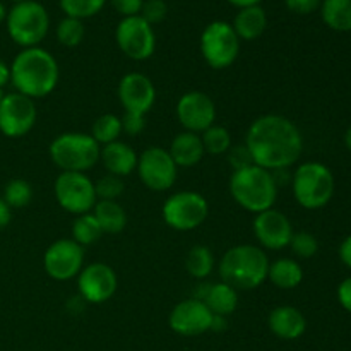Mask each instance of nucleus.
Segmentation results:
<instances>
[{"label": "nucleus", "instance_id": "nucleus-1", "mask_svg": "<svg viewBox=\"0 0 351 351\" xmlns=\"http://www.w3.org/2000/svg\"><path fill=\"white\" fill-rule=\"evenodd\" d=\"M245 146L252 154L254 165L264 170L291 168L302 156L304 137L290 119L267 113L250 123Z\"/></svg>", "mask_w": 351, "mask_h": 351}, {"label": "nucleus", "instance_id": "nucleus-2", "mask_svg": "<svg viewBox=\"0 0 351 351\" xmlns=\"http://www.w3.org/2000/svg\"><path fill=\"white\" fill-rule=\"evenodd\" d=\"M60 79V69L53 55L41 47L23 48L10 64V82L16 93L31 99L51 95Z\"/></svg>", "mask_w": 351, "mask_h": 351}, {"label": "nucleus", "instance_id": "nucleus-3", "mask_svg": "<svg viewBox=\"0 0 351 351\" xmlns=\"http://www.w3.org/2000/svg\"><path fill=\"white\" fill-rule=\"evenodd\" d=\"M269 257L259 245L243 243L226 250L218 263L221 281L235 290H256L267 280Z\"/></svg>", "mask_w": 351, "mask_h": 351}, {"label": "nucleus", "instance_id": "nucleus-4", "mask_svg": "<svg viewBox=\"0 0 351 351\" xmlns=\"http://www.w3.org/2000/svg\"><path fill=\"white\" fill-rule=\"evenodd\" d=\"M278 191L269 170L252 165L243 170L233 171L230 177V194L233 201L252 215L274 208Z\"/></svg>", "mask_w": 351, "mask_h": 351}, {"label": "nucleus", "instance_id": "nucleus-5", "mask_svg": "<svg viewBox=\"0 0 351 351\" xmlns=\"http://www.w3.org/2000/svg\"><path fill=\"white\" fill-rule=\"evenodd\" d=\"M291 192L298 204L308 211L326 208L335 195L336 182L332 171L319 161L298 165L291 175Z\"/></svg>", "mask_w": 351, "mask_h": 351}, {"label": "nucleus", "instance_id": "nucleus-6", "mask_svg": "<svg viewBox=\"0 0 351 351\" xmlns=\"http://www.w3.org/2000/svg\"><path fill=\"white\" fill-rule=\"evenodd\" d=\"M101 146L86 132L58 134L48 147L51 163L62 171H77L86 173L96 167L99 161Z\"/></svg>", "mask_w": 351, "mask_h": 351}, {"label": "nucleus", "instance_id": "nucleus-7", "mask_svg": "<svg viewBox=\"0 0 351 351\" xmlns=\"http://www.w3.org/2000/svg\"><path fill=\"white\" fill-rule=\"evenodd\" d=\"M7 33L10 40L23 48L40 47L50 31V16L43 3L36 0H24L14 3L7 12Z\"/></svg>", "mask_w": 351, "mask_h": 351}, {"label": "nucleus", "instance_id": "nucleus-8", "mask_svg": "<svg viewBox=\"0 0 351 351\" xmlns=\"http://www.w3.org/2000/svg\"><path fill=\"white\" fill-rule=\"evenodd\" d=\"M201 53L215 71L232 67L240 53V38L226 21H213L201 34Z\"/></svg>", "mask_w": 351, "mask_h": 351}, {"label": "nucleus", "instance_id": "nucleus-9", "mask_svg": "<svg viewBox=\"0 0 351 351\" xmlns=\"http://www.w3.org/2000/svg\"><path fill=\"white\" fill-rule=\"evenodd\" d=\"M209 204L202 194L195 191H180L168 195L161 208L167 226L175 232H191L208 219Z\"/></svg>", "mask_w": 351, "mask_h": 351}, {"label": "nucleus", "instance_id": "nucleus-10", "mask_svg": "<svg viewBox=\"0 0 351 351\" xmlns=\"http://www.w3.org/2000/svg\"><path fill=\"white\" fill-rule=\"evenodd\" d=\"M53 192L58 206L75 216L91 213L98 202L95 182L86 173H77V171H62L55 178Z\"/></svg>", "mask_w": 351, "mask_h": 351}, {"label": "nucleus", "instance_id": "nucleus-11", "mask_svg": "<svg viewBox=\"0 0 351 351\" xmlns=\"http://www.w3.org/2000/svg\"><path fill=\"white\" fill-rule=\"evenodd\" d=\"M137 175L144 187L153 192L170 191L177 182L178 167L171 160L168 149L149 146L137 158Z\"/></svg>", "mask_w": 351, "mask_h": 351}, {"label": "nucleus", "instance_id": "nucleus-12", "mask_svg": "<svg viewBox=\"0 0 351 351\" xmlns=\"http://www.w3.org/2000/svg\"><path fill=\"white\" fill-rule=\"evenodd\" d=\"M115 41L120 51L136 62L147 60L156 50V34L153 26L141 16L123 17L117 24Z\"/></svg>", "mask_w": 351, "mask_h": 351}, {"label": "nucleus", "instance_id": "nucleus-13", "mask_svg": "<svg viewBox=\"0 0 351 351\" xmlns=\"http://www.w3.org/2000/svg\"><path fill=\"white\" fill-rule=\"evenodd\" d=\"M38 120V110L34 99L9 93L0 103V132L9 139H19L33 130Z\"/></svg>", "mask_w": 351, "mask_h": 351}, {"label": "nucleus", "instance_id": "nucleus-14", "mask_svg": "<svg viewBox=\"0 0 351 351\" xmlns=\"http://www.w3.org/2000/svg\"><path fill=\"white\" fill-rule=\"evenodd\" d=\"M45 273L55 281H69L77 278L84 267V247L72 239L55 240L43 256Z\"/></svg>", "mask_w": 351, "mask_h": 351}, {"label": "nucleus", "instance_id": "nucleus-15", "mask_svg": "<svg viewBox=\"0 0 351 351\" xmlns=\"http://www.w3.org/2000/svg\"><path fill=\"white\" fill-rule=\"evenodd\" d=\"M119 288V278L112 266L93 263L77 274V295L86 304L99 305L108 302Z\"/></svg>", "mask_w": 351, "mask_h": 351}, {"label": "nucleus", "instance_id": "nucleus-16", "mask_svg": "<svg viewBox=\"0 0 351 351\" xmlns=\"http://www.w3.org/2000/svg\"><path fill=\"white\" fill-rule=\"evenodd\" d=\"M175 112L184 130L199 136L216 123V103L202 91L184 93L178 98Z\"/></svg>", "mask_w": 351, "mask_h": 351}, {"label": "nucleus", "instance_id": "nucleus-17", "mask_svg": "<svg viewBox=\"0 0 351 351\" xmlns=\"http://www.w3.org/2000/svg\"><path fill=\"white\" fill-rule=\"evenodd\" d=\"M254 237L264 250H283L290 245L295 230L290 218L285 213L271 208L256 215L252 223Z\"/></svg>", "mask_w": 351, "mask_h": 351}, {"label": "nucleus", "instance_id": "nucleus-18", "mask_svg": "<svg viewBox=\"0 0 351 351\" xmlns=\"http://www.w3.org/2000/svg\"><path fill=\"white\" fill-rule=\"evenodd\" d=\"M213 312L208 305L195 298L180 302L171 308L168 315V326L180 336H199L211 331Z\"/></svg>", "mask_w": 351, "mask_h": 351}, {"label": "nucleus", "instance_id": "nucleus-19", "mask_svg": "<svg viewBox=\"0 0 351 351\" xmlns=\"http://www.w3.org/2000/svg\"><path fill=\"white\" fill-rule=\"evenodd\" d=\"M117 93H119L120 105L129 113L146 115L156 103V88L143 72H129L123 75Z\"/></svg>", "mask_w": 351, "mask_h": 351}, {"label": "nucleus", "instance_id": "nucleus-20", "mask_svg": "<svg viewBox=\"0 0 351 351\" xmlns=\"http://www.w3.org/2000/svg\"><path fill=\"white\" fill-rule=\"evenodd\" d=\"M267 326L276 338L285 339V341H293V339L304 336L305 329H307V319L297 307L280 305L269 312Z\"/></svg>", "mask_w": 351, "mask_h": 351}, {"label": "nucleus", "instance_id": "nucleus-21", "mask_svg": "<svg viewBox=\"0 0 351 351\" xmlns=\"http://www.w3.org/2000/svg\"><path fill=\"white\" fill-rule=\"evenodd\" d=\"M137 158L139 154L134 151V147L120 139L101 146V153H99V161L105 167L106 173L120 178L129 177L130 173L136 171Z\"/></svg>", "mask_w": 351, "mask_h": 351}, {"label": "nucleus", "instance_id": "nucleus-22", "mask_svg": "<svg viewBox=\"0 0 351 351\" xmlns=\"http://www.w3.org/2000/svg\"><path fill=\"white\" fill-rule=\"evenodd\" d=\"M171 160L175 161L178 168H192L202 161L206 156L204 146H202V139L199 134L194 132H184L177 134L171 139L170 147H168Z\"/></svg>", "mask_w": 351, "mask_h": 351}, {"label": "nucleus", "instance_id": "nucleus-23", "mask_svg": "<svg viewBox=\"0 0 351 351\" xmlns=\"http://www.w3.org/2000/svg\"><path fill=\"white\" fill-rule=\"evenodd\" d=\"M233 29L240 41H254L266 31L267 27V14L261 5L245 7L240 9L239 14L233 19Z\"/></svg>", "mask_w": 351, "mask_h": 351}, {"label": "nucleus", "instance_id": "nucleus-24", "mask_svg": "<svg viewBox=\"0 0 351 351\" xmlns=\"http://www.w3.org/2000/svg\"><path fill=\"white\" fill-rule=\"evenodd\" d=\"M267 280L280 290H293L304 281V269L298 261L290 257H280L269 264Z\"/></svg>", "mask_w": 351, "mask_h": 351}, {"label": "nucleus", "instance_id": "nucleus-25", "mask_svg": "<svg viewBox=\"0 0 351 351\" xmlns=\"http://www.w3.org/2000/svg\"><path fill=\"white\" fill-rule=\"evenodd\" d=\"M91 213L106 235H119L125 230L127 213L117 201H98Z\"/></svg>", "mask_w": 351, "mask_h": 351}, {"label": "nucleus", "instance_id": "nucleus-26", "mask_svg": "<svg viewBox=\"0 0 351 351\" xmlns=\"http://www.w3.org/2000/svg\"><path fill=\"white\" fill-rule=\"evenodd\" d=\"M204 304L208 305L209 311L216 315H232L239 307V290L230 287L225 281L211 283L209 293L206 297Z\"/></svg>", "mask_w": 351, "mask_h": 351}, {"label": "nucleus", "instance_id": "nucleus-27", "mask_svg": "<svg viewBox=\"0 0 351 351\" xmlns=\"http://www.w3.org/2000/svg\"><path fill=\"white\" fill-rule=\"evenodd\" d=\"M321 16L328 27L348 33L351 31V0H322Z\"/></svg>", "mask_w": 351, "mask_h": 351}, {"label": "nucleus", "instance_id": "nucleus-28", "mask_svg": "<svg viewBox=\"0 0 351 351\" xmlns=\"http://www.w3.org/2000/svg\"><path fill=\"white\" fill-rule=\"evenodd\" d=\"M215 254H213V250L209 247L194 245L189 250L187 259H185V269L197 281L208 280L213 271H215Z\"/></svg>", "mask_w": 351, "mask_h": 351}, {"label": "nucleus", "instance_id": "nucleus-29", "mask_svg": "<svg viewBox=\"0 0 351 351\" xmlns=\"http://www.w3.org/2000/svg\"><path fill=\"white\" fill-rule=\"evenodd\" d=\"M72 240L77 242L81 247L93 245L95 242H98L105 233H103L101 226L96 221V218L93 216V213H86V215L75 216V219L72 221Z\"/></svg>", "mask_w": 351, "mask_h": 351}, {"label": "nucleus", "instance_id": "nucleus-30", "mask_svg": "<svg viewBox=\"0 0 351 351\" xmlns=\"http://www.w3.org/2000/svg\"><path fill=\"white\" fill-rule=\"evenodd\" d=\"M120 134H122V119L115 113H105V115L98 117L93 123L91 136L99 146L115 143V141H119Z\"/></svg>", "mask_w": 351, "mask_h": 351}, {"label": "nucleus", "instance_id": "nucleus-31", "mask_svg": "<svg viewBox=\"0 0 351 351\" xmlns=\"http://www.w3.org/2000/svg\"><path fill=\"white\" fill-rule=\"evenodd\" d=\"M202 146H204L206 154H213V156H219V154H226L232 147V134L226 127L211 125L201 134Z\"/></svg>", "mask_w": 351, "mask_h": 351}, {"label": "nucleus", "instance_id": "nucleus-32", "mask_svg": "<svg viewBox=\"0 0 351 351\" xmlns=\"http://www.w3.org/2000/svg\"><path fill=\"white\" fill-rule=\"evenodd\" d=\"M3 201L10 209H21L33 201V187L23 178H12L3 187Z\"/></svg>", "mask_w": 351, "mask_h": 351}, {"label": "nucleus", "instance_id": "nucleus-33", "mask_svg": "<svg viewBox=\"0 0 351 351\" xmlns=\"http://www.w3.org/2000/svg\"><path fill=\"white\" fill-rule=\"evenodd\" d=\"M55 34H57L58 43L64 45V47L67 48H74V47H79V45L82 43V40H84L86 27L81 19L65 16L64 19L57 24Z\"/></svg>", "mask_w": 351, "mask_h": 351}, {"label": "nucleus", "instance_id": "nucleus-34", "mask_svg": "<svg viewBox=\"0 0 351 351\" xmlns=\"http://www.w3.org/2000/svg\"><path fill=\"white\" fill-rule=\"evenodd\" d=\"M106 0H60V9L67 17L88 19L105 7Z\"/></svg>", "mask_w": 351, "mask_h": 351}, {"label": "nucleus", "instance_id": "nucleus-35", "mask_svg": "<svg viewBox=\"0 0 351 351\" xmlns=\"http://www.w3.org/2000/svg\"><path fill=\"white\" fill-rule=\"evenodd\" d=\"M125 184L120 177L106 173L99 180L95 182V191L98 201H117L123 194Z\"/></svg>", "mask_w": 351, "mask_h": 351}, {"label": "nucleus", "instance_id": "nucleus-36", "mask_svg": "<svg viewBox=\"0 0 351 351\" xmlns=\"http://www.w3.org/2000/svg\"><path fill=\"white\" fill-rule=\"evenodd\" d=\"M288 247H290L291 252L297 257H300V259H311V257H314L315 254H317L319 242L312 233L295 232Z\"/></svg>", "mask_w": 351, "mask_h": 351}, {"label": "nucleus", "instance_id": "nucleus-37", "mask_svg": "<svg viewBox=\"0 0 351 351\" xmlns=\"http://www.w3.org/2000/svg\"><path fill=\"white\" fill-rule=\"evenodd\" d=\"M167 14L168 5L165 0H144L139 16L143 17L146 23H149L151 26H154V24L163 23V21L167 19Z\"/></svg>", "mask_w": 351, "mask_h": 351}, {"label": "nucleus", "instance_id": "nucleus-38", "mask_svg": "<svg viewBox=\"0 0 351 351\" xmlns=\"http://www.w3.org/2000/svg\"><path fill=\"white\" fill-rule=\"evenodd\" d=\"M226 158H228V163L233 168V171L243 170V168H249L254 165L252 154H250L249 147L245 144H237V146L230 147Z\"/></svg>", "mask_w": 351, "mask_h": 351}, {"label": "nucleus", "instance_id": "nucleus-39", "mask_svg": "<svg viewBox=\"0 0 351 351\" xmlns=\"http://www.w3.org/2000/svg\"><path fill=\"white\" fill-rule=\"evenodd\" d=\"M144 117L146 115H139V113H123V117H120L122 119V132H125L130 137L143 134L144 129H146V119Z\"/></svg>", "mask_w": 351, "mask_h": 351}, {"label": "nucleus", "instance_id": "nucleus-40", "mask_svg": "<svg viewBox=\"0 0 351 351\" xmlns=\"http://www.w3.org/2000/svg\"><path fill=\"white\" fill-rule=\"evenodd\" d=\"M113 5V9L123 17L130 16H139L141 9H143L144 0H110Z\"/></svg>", "mask_w": 351, "mask_h": 351}, {"label": "nucleus", "instance_id": "nucleus-41", "mask_svg": "<svg viewBox=\"0 0 351 351\" xmlns=\"http://www.w3.org/2000/svg\"><path fill=\"white\" fill-rule=\"evenodd\" d=\"M285 3H287V7L291 12L307 16V14H312L317 9H321L322 0H285Z\"/></svg>", "mask_w": 351, "mask_h": 351}, {"label": "nucleus", "instance_id": "nucleus-42", "mask_svg": "<svg viewBox=\"0 0 351 351\" xmlns=\"http://www.w3.org/2000/svg\"><path fill=\"white\" fill-rule=\"evenodd\" d=\"M336 295H338L339 305H341L346 312H350L351 314V276L346 278V280H343L341 283H339Z\"/></svg>", "mask_w": 351, "mask_h": 351}, {"label": "nucleus", "instance_id": "nucleus-43", "mask_svg": "<svg viewBox=\"0 0 351 351\" xmlns=\"http://www.w3.org/2000/svg\"><path fill=\"white\" fill-rule=\"evenodd\" d=\"M271 175H273V180L274 184H276V187H283V185H288L291 184V171L290 168H280V170H273L271 171Z\"/></svg>", "mask_w": 351, "mask_h": 351}, {"label": "nucleus", "instance_id": "nucleus-44", "mask_svg": "<svg viewBox=\"0 0 351 351\" xmlns=\"http://www.w3.org/2000/svg\"><path fill=\"white\" fill-rule=\"evenodd\" d=\"M338 254H339V259H341V263L351 269V235H348L345 240H343L341 245H339Z\"/></svg>", "mask_w": 351, "mask_h": 351}, {"label": "nucleus", "instance_id": "nucleus-45", "mask_svg": "<svg viewBox=\"0 0 351 351\" xmlns=\"http://www.w3.org/2000/svg\"><path fill=\"white\" fill-rule=\"evenodd\" d=\"M10 219H12V209H10L9 206L5 204V201L0 197V230L5 228L10 223Z\"/></svg>", "mask_w": 351, "mask_h": 351}, {"label": "nucleus", "instance_id": "nucleus-46", "mask_svg": "<svg viewBox=\"0 0 351 351\" xmlns=\"http://www.w3.org/2000/svg\"><path fill=\"white\" fill-rule=\"evenodd\" d=\"M209 288H211V283H209L208 280L197 281V285H195V288H194V297L192 298L204 302L206 297H208V293H209Z\"/></svg>", "mask_w": 351, "mask_h": 351}, {"label": "nucleus", "instance_id": "nucleus-47", "mask_svg": "<svg viewBox=\"0 0 351 351\" xmlns=\"http://www.w3.org/2000/svg\"><path fill=\"white\" fill-rule=\"evenodd\" d=\"M10 82V65L0 58V89Z\"/></svg>", "mask_w": 351, "mask_h": 351}, {"label": "nucleus", "instance_id": "nucleus-48", "mask_svg": "<svg viewBox=\"0 0 351 351\" xmlns=\"http://www.w3.org/2000/svg\"><path fill=\"white\" fill-rule=\"evenodd\" d=\"M84 305H86V302L82 300L79 295H75V297H72L71 300H69L67 308L72 312V314H79V312L84 311Z\"/></svg>", "mask_w": 351, "mask_h": 351}, {"label": "nucleus", "instance_id": "nucleus-49", "mask_svg": "<svg viewBox=\"0 0 351 351\" xmlns=\"http://www.w3.org/2000/svg\"><path fill=\"white\" fill-rule=\"evenodd\" d=\"M226 326H228V321H226L225 315H216V314H213L211 331H215V332H221V331H225Z\"/></svg>", "mask_w": 351, "mask_h": 351}, {"label": "nucleus", "instance_id": "nucleus-50", "mask_svg": "<svg viewBox=\"0 0 351 351\" xmlns=\"http://www.w3.org/2000/svg\"><path fill=\"white\" fill-rule=\"evenodd\" d=\"M226 2H230L232 5H235V7H239V9H245V7L259 5L263 0H226Z\"/></svg>", "mask_w": 351, "mask_h": 351}, {"label": "nucleus", "instance_id": "nucleus-51", "mask_svg": "<svg viewBox=\"0 0 351 351\" xmlns=\"http://www.w3.org/2000/svg\"><path fill=\"white\" fill-rule=\"evenodd\" d=\"M7 12H9V10H7V9H5V5H3V3L0 2V24L5 23V19H7Z\"/></svg>", "mask_w": 351, "mask_h": 351}, {"label": "nucleus", "instance_id": "nucleus-52", "mask_svg": "<svg viewBox=\"0 0 351 351\" xmlns=\"http://www.w3.org/2000/svg\"><path fill=\"white\" fill-rule=\"evenodd\" d=\"M345 144L346 147L351 151V125L346 129V134H345Z\"/></svg>", "mask_w": 351, "mask_h": 351}, {"label": "nucleus", "instance_id": "nucleus-53", "mask_svg": "<svg viewBox=\"0 0 351 351\" xmlns=\"http://www.w3.org/2000/svg\"><path fill=\"white\" fill-rule=\"evenodd\" d=\"M3 96H5V93H3V89H0V103H2Z\"/></svg>", "mask_w": 351, "mask_h": 351}, {"label": "nucleus", "instance_id": "nucleus-54", "mask_svg": "<svg viewBox=\"0 0 351 351\" xmlns=\"http://www.w3.org/2000/svg\"><path fill=\"white\" fill-rule=\"evenodd\" d=\"M12 2H16V3H17V2H24V0H12Z\"/></svg>", "mask_w": 351, "mask_h": 351}]
</instances>
